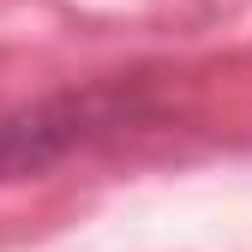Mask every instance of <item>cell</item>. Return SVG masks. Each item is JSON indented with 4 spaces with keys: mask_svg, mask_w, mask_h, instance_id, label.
<instances>
[{
    "mask_svg": "<svg viewBox=\"0 0 252 252\" xmlns=\"http://www.w3.org/2000/svg\"><path fill=\"white\" fill-rule=\"evenodd\" d=\"M12 138H24V132H0V162H12V156H18V150H12Z\"/></svg>",
    "mask_w": 252,
    "mask_h": 252,
    "instance_id": "6da1fadb",
    "label": "cell"
}]
</instances>
